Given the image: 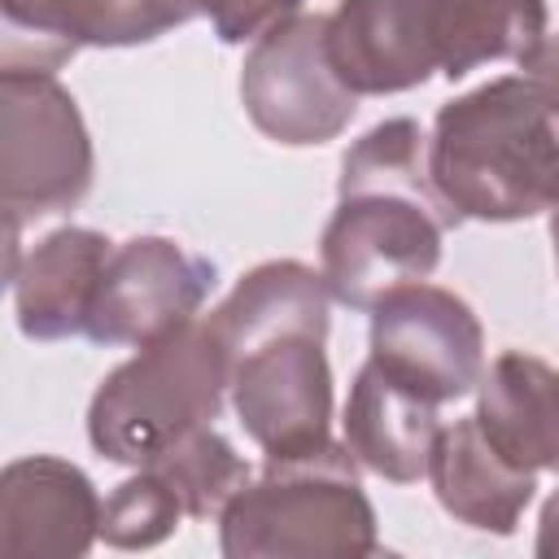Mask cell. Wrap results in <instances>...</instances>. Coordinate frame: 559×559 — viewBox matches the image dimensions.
<instances>
[{
    "instance_id": "cell-1",
    "label": "cell",
    "mask_w": 559,
    "mask_h": 559,
    "mask_svg": "<svg viewBox=\"0 0 559 559\" xmlns=\"http://www.w3.org/2000/svg\"><path fill=\"white\" fill-rule=\"evenodd\" d=\"M428 170L459 218L515 223L559 205V92L502 74L437 109Z\"/></svg>"
},
{
    "instance_id": "cell-2",
    "label": "cell",
    "mask_w": 559,
    "mask_h": 559,
    "mask_svg": "<svg viewBox=\"0 0 559 559\" xmlns=\"http://www.w3.org/2000/svg\"><path fill=\"white\" fill-rule=\"evenodd\" d=\"M349 445H323L297 459H266L218 515L227 559H362L376 555V511L358 480Z\"/></svg>"
},
{
    "instance_id": "cell-3",
    "label": "cell",
    "mask_w": 559,
    "mask_h": 559,
    "mask_svg": "<svg viewBox=\"0 0 559 559\" xmlns=\"http://www.w3.org/2000/svg\"><path fill=\"white\" fill-rule=\"evenodd\" d=\"M231 389V349L218 328L192 319L114 367L87 406L92 445L127 467H148L179 437L210 424Z\"/></svg>"
},
{
    "instance_id": "cell-4",
    "label": "cell",
    "mask_w": 559,
    "mask_h": 559,
    "mask_svg": "<svg viewBox=\"0 0 559 559\" xmlns=\"http://www.w3.org/2000/svg\"><path fill=\"white\" fill-rule=\"evenodd\" d=\"M92 188V140L74 96L48 70L0 74V205L9 266L26 223L74 210Z\"/></svg>"
},
{
    "instance_id": "cell-5",
    "label": "cell",
    "mask_w": 559,
    "mask_h": 559,
    "mask_svg": "<svg viewBox=\"0 0 559 559\" xmlns=\"http://www.w3.org/2000/svg\"><path fill=\"white\" fill-rule=\"evenodd\" d=\"M463 218L450 205L411 192H354L341 197L323 240V280L349 310H371L384 293L428 280L441 262V236Z\"/></svg>"
},
{
    "instance_id": "cell-6",
    "label": "cell",
    "mask_w": 559,
    "mask_h": 559,
    "mask_svg": "<svg viewBox=\"0 0 559 559\" xmlns=\"http://www.w3.org/2000/svg\"><path fill=\"white\" fill-rule=\"evenodd\" d=\"M240 105L275 144L306 148L336 140L358 109V92L332 66L328 17L297 13L266 31L240 66Z\"/></svg>"
},
{
    "instance_id": "cell-7",
    "label": "cell",
    "mask_w": 559,
    "mask_h": 559,
    "mask_svg": "<svg viewBox=\"0 0 559 559\" xmlns=\"http://www.w3.org/2000/svg\"><path fill=\"white\" fill-rule=\"evenodd\" d=\"M371 358L415 393L454 402L485 376V332L459 293L415 280L371 306Z\"/></svg>"
},
{
    "instance_id": "cell-8",
    "label": "cell",
    "mask_w": 559,
    "mask_h": 559,
    "mask_svg": "<svg viewBox=\"0 0 559 559\" xmlns=\"http://www.w3.org/2000/svg\"><path fill=\"white\" fill-rule=\"evenodd\" d=\"M231 406L266 459L332 445V367L319 336H275L231 358Z\"/></svg>"
},
{
    "instance_id": "cell-9",
    "label": "cell",
    "mask_w": 559,
    "mask_h": 559,
    "mask_svg": "<svg viewBox=\"0 0 559 559\" xmlns=\"http://www.w3.org/2000/svg\"><path fill=\"white\" fill-rule=\"evenodd\" d=\"M214 288V262L170 236H135L114 249L83 336L96 345H153L197 319Z\"/></svg>"
},
{
    "instance_id": "cell-10",
    "label": "cell",
    "mask_w": 559,
    "mask_h": 559,
    "mask_svg": "<svg viewBox=\"0 0 559 559\" xmlns=\"http://www.w3.org/2000/svg\"><path fill=\"white\" fill-rule=\"evenodd\" d=\"M441 0H341L328 17V52L358 96H393L441 70Z\"/></svg>"
},
{
    "instance_id": "cell-11",
    "label": "cell",
    "mask_w": 559,
    "mask_h": 559,
    "mask_svg": "<svg viewBox=\"0 0 559 559\" xmlns=\"http://www.w3.org/2000/svg\"><path fill=\"white\" fill-rule=\"evenodd\" d=\"M4 70H57L79 48H127L183 26L175 0H0Z\"/></svg>"
},
{
    "instance_id": "cell-12",
    "label": "cell",
    "mask_w": 559,
    "mask_h": 559,
    "mask_svg": "<svg viewBox=\"0 0 559 559\" xmlns=\"http://www.w3.org/2000/svg\"><path fill=\"white\" fill-rule=\"evenodd\" d=\"M100 498L66 459H13L0 476V550L31 559H79L100 537Z\"/></svg>"
},
{
    "instance_id": "cell-13",
    "label": "cell",
    "mask_w": 559,
    "mask_h": 559,
    "mask_svg": "<svg viewBox=\"0 0 559 559\" xmlns=\"http://www.w3.org/2000/svg\"><path fill=\"white\" fill-rule=\"evenodd\" d=\"M114 245L92 227H57L9 266L17 328L31 341H66L87 328Z\"/></svg>"
},
{
    "instance_id": "cell-14",
    "label": "cell",
    "mask_w": 559,
    "mask_h": 559,
    "mask_svg": "<svg viewBox=\"0 0 559 559\" xmlns=\"http://www.w3.org/2000/svg\"><path fill=\"white\" fill-rule=\"evenodd\" d=\"M437 406L441 402L415 393L411 384L393 380L376 358H367L345 402V445L358 467L393 485H411L428 476V459L441 432Z\"/></svg>"
},
{
    "instance_id": "cell-15",
    "label": "cell",
    "mask_w": 559,
    "mask_h": 559,
    "mask_svg": "<svg viewBox=\"0 0 559 559\" xmlns=\"http://www.w3.org/2000/svg\"><path fill=\"white\" fill-rule=\"evenodd\" d=\"M428 480L437 502L467 528L511 537L524 507L533 502L537 472H524L507 463L493 441L480 432L476 415L454 419L450 428L437 432L432 459H428Z\"/></svg>"
},
{
    "instance_id": "cell-16",
    "label": "cell",
    "mask_w": 559,
    "mask_h": 559,
    "mask_svg": "<svg viewBox=\"0 0 559 559\" xmlns=\"http://www.w3.org/2000/svg\"><path fill=\"white\" fill-rule=\"evenodd\" d=\"M476 424L493 450L524 472L559 463V371L533 354L507 349L480 376Z\"/></svg>"
},
{
    "instance_id": "cell-17",
    "label": "cell",
    "mask_w": 559,
    "mask_h": 559,
    "mask_svg": "<svg viewBox=\"0 0 559 559\" xmlns=\"http://www.w3.org/2000/svg\"><path fill=\"white\" fill-rule=\"evenodd\" d=\"M328 306H332V288L323 280V271L280 258V262H262L253 266L231 293L227 301L210 314V323L218 328L223 345L236 354L275 341V336H328Z\"/></svg>"
},
{
    "instance_id": "cell-18",
    "label": "cell",
    "mask_w": 559,
    "mask_h": 559,
    "mask_svg": "<svg viewBox=\"0 0 559 559\" xmlns=\"http://www.w3.org/2000/svg\"><path fill=\"white\" fill-rule=\"evenodd\" d=\"M441 74L454 83L489 61H528L546 39V0H441Z\"/></svg>"
},
{
    "instance_id": "cell-19",
    "label": "cell",
    "mask_w": 559,
    "mask_h": 559,
    "mask_svg": "<svg viewBox=\"0 0 559 559\" xmlns=\"http://www.w3.org/2000/svg\"><path fill=\"white\" fill-rule=\"evenodd\" d=\"M341 197L354 192H411L424 201L445 205V197L432 183L428 170V135L419 131L415 118H389L371 127L341 162Z\"/></svg>"
},
{
    "instance_id": "cell-20",
    "label": "cell",
    "mask_w": 559,
    "mask_h": 559,
    "mask_svg": "<svg viewBox=\"0 0 559 559\" xmlns=\"http://www.w3.org/2000/svg\"><path fill=\"white\" fill-rule=\"evenodd\" d=\"M148 467L179 493L183 515H192V520L223 515L227 502L249 485V463L236 454V445L214 424L192 428L166 454H157Z\"/></svg>"
},
{
    "instance_id": "cell-21",
    "label": "cell",
    "mask_w": 559,
    "mask_h": 559,
    "mask_svg": "<svg viewBox=\"0 0 559 559\" xmlns=\"http://www.w3.org/2000/svg\"><path fill=\"white\" fill-rule=\"evenodd\" d=\"M183 520V502L179 493L153 472L140 467V476L122 480L100 511V537L114 550H148L157 542H166Z\"/></svg>"
},
{
    "instance_id": "cell-22",
    "label": "cell",
    "mask_w": 559,
    "mask_h": 559,
    "mask_svg": "<svg viewBox=\"0 0 559 559\" xmlns=\"http://www.w3.org/2000/svg\"><path fill=\"white\" fill-rule=\"evenodd\" d=\"M183 9V17H210L214 35L223 44H245V39H262L266 31H275L280 22L297 17L301 0H175Z\"/></svg>"
},
{
    "instance_id": "cell-23",
    "label": "cell",
    "mask_w": 559,
    "mask_h": 559,
    "mask_svg": "<svg viewBox=\"0 0 559 559\" xmlns=\"http://www.w3.org/2000/svg\"><path fill=\"white\" fill-rule=\"evenodd\" d=\"M524 70H528L533 79H542V83H550V87L559 92V35H546V39L537 44V52L524 61Z\"/></svg>"
},
{
    "instance_id": "cell-24",
    "label": "cell",
    "mask_w": 559,
    "mask_h": 559,
    "mask_svg": "<svg viewBox=\"0 0 559 559\" xmlns=\"http://www.w3.org/2000/svg\"><path fill=\"white\" fill-rule=\"evenodd\" d=\"M537 555L542 559H559V489L546 498L542 507V524H537Z\"/></svg>"
},
{
    "instance_id": "cell-25",
    "label": "cell",
    "mask_w": 559,
    "mask_h": 559,
    "mask_svg": "<svg viewBox=\"0 0 559 559\" xmlns=\"http://www.w3.org/2000/svg\"><path fill=\"white\" fill-rule=\"evenodd\" d=\"M550 236H555V262H559V205L550 210Z\"/></svg>"
},
{
    "instance_id": "cell-26",
    "label": "cell",
    "mask_w": 559,
    "mask_h": 559,
    "mask_svg": "<svg viewBox=\"0 0 559 559\" xmlns=\"http://www.w3.org/2000/svg\"><path fill=\"white\" fill-rule=\"evenodd\" d=\"M555 472H559V463H555Z\"/></svg>"
}]
</instances>
